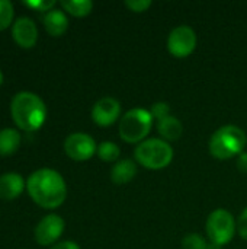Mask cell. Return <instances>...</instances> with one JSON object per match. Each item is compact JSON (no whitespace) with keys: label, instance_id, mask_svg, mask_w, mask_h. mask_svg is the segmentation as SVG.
<instances>
[{"label":"cell","instance_id":"52a82bcc","mask_svg":"<svg viewBox=\"0 0 247 249\" xmlns=\"http://www.w3.org/2000/svg\"><path fill=\"white\" fill-rule=\"evenodd\" d=\"M197 34L188 25H181L172 29L167 38V50L176 58H185L195 51Z\"/></svg>","mask_w":247,"mask_h":249},{"label":"cell","instance_id":"ffe728a7","mask_svg":"<svg viewBox=\"0 0 247 249\" xmlns=\"http://www.w3.org/2000/svg\"><path fill=\"white\" fill-rule=\"evenodd\" d=\"M183 249H207L208 242L198 233H189L182 241Z\"/></svg>","mask_w":247,"mask_h":249},{"label":"cell","instance_id":"8fae6325","mask_svg":"<svg viewBox=\"0 0 247 249\" xmlns=\"http://www.w3.org/2000/svg\"><path fill=\"white\" fill-rule=\"evenodd\" d=\"M12 35H13V39L16 41V44L19 47L32 48L38 39V28L31 18L22 16L13 22Z\"/></svg>","mask_w":247,"mask_h":249},{"label":"cell","instance_id":"ba28073f","mask_svg":"<svg viewBox=\"0 0 247 249\" xmlns=\"http://www.w3.org/2000/svg\"><path fill=\"white\" fill-rule=\"evenodd\" d=\"M98 150L96 142L86 133H73L64 142V152L73 160H87Z\"/></svg>","mask_w":247,"mask_h":249},{"label":"cell","instance_id":"4fadbf2b","mask_svg":"<svg viewBox=\"0 0 247 249\" xmlns=\"http://www.w3.org/2000/svg\"><path fill=\"white\" fill-rule=\"evenodd\" d=\"M42 22L47 32L52 36H61L68 28V19L66 13L61 9H55V7L44 13Z\"/></svg>","mask_w":247,"mask_h":249},{"label":"cell","instance_id":"d4e9b609","mask_svg":"<svg viewBox=\"0 0 247 249\" xmlns=\"http://www.w3.org/2000/svg\"><path fill=\"white\" fill-rule=\"evenodd\" d=\"M237 169L247 175V152H243L242 155H239L237 158Z\"/></svg>","mask_w":247,"mask_h":249},{"label":"cell","instance_id":"7a4b0ae2","mask_svg":"<svg viewBox=\"0 0 247 249\" xmlns=\"http://www.w3.org/2000/svg\"><path fill=\"white\" fill-rule=\"evenodd\" d=\"M10 112L15 124L26 131L38 130L47 118V107L44 101L36 93L28 90H22L13 96Z\"/></svg>","mask_w":247,"mask_h":249},{"label":"cell","instance_id":"6da1fadb","mask_svg":"<svg viewBox=\"0 0 247 249\" xmlns=\"http://www.w3.org/2000/svg\"><path fill=\"white\" fill-rule=\"evenodd\" d=\"M26 190L31 198L44 209H57L67 197L64 178L60 172L49 168L32 172L26 181Z\"/></svg>","mask_w":247,"mask_h":249},{"label":"cell","instance_id":"2e32d148","mask_svg":"<svg viewBox=\"0 0 247 249\" xmlns=\"http://www.w3.org/2000/svg\"><path fill=\"white\" fill-rule=\"evenodd\" d=\"M20 144V134L16 128L0 130V156L13 155Z\"/></svg>","mask_w":247,"mask_h":249},{"label":"cell","instance_id":"30bf717a","mask_svg":"<svg viewBox=\"0 0 247 249\" xmlns=\"http://www.w3.org/2000/svg\"><path fill=\"white\" fill-rule=\"evenodd\" d=\"M121 115V104L115 98L105 96L92 108V120L100 127H109L118 121Z\"/></svg>","mask_w":247,"mask_h":249},{"label":"cell","instance_id":"5b68a950","mask_svg":"<svg viewBox=\"0 0 247 249\" xmlns=\"http://www.w3.org/2000/svg\"><path fill=\"white\" fill-rule=\"evenodd\" d=\"M153 125L150 111L144 108H132L119 120V136L125 143H141L148 136Z\"/></svg>","mask_w":247,"mask_h":249},{"label":"cell","instance_id":"ac0fdd59","mask_svg":"<svg viewBox=\"0 0 247 249\" xmlns=\"http://www.w3.org/2000/svg\"><path fill=\"white\" fill-rule=\"evenodd\" d=\"M96 155L99 156L100 160L114 163V162H118V158L121 155V149H119L118 144H115L112 142H102L98 146Z\"/></svg>","mask_w":247,"mask_h":249},{"label":"cell","instance_id":"d6986e66","mask_svg":"<svg viewBox=\"0 0 247 249\" xmlns=\"http://www.w3.org/2000/svg\"><path fill=\"white\" fill-rule=\"evenodd\" d=\"M13 4L9 0H0V31L6 29L13 20Z\"/></svg>","mask_w":247,"mask_h":249},{"label":"cell","instance_id":"9a60e30c","mask_svg":"<svg viewBox=\"0 0 247 249\" xmlns=\"http://www.w3.org/2000/svg\"><path fill=\"white\" fill-rule=\"evenodd\" d=\"M157 131L163 137V140L176 142L181 139V136L183 133V125L176 117L169 115V117L157 121Z\"/></svg>","mask_w":247,"mask_h":249},{"label":"cell","instance_id":"e0dca14e","mask_svg":"<svg viewBox=\"0 0 247 249\" xmlns=\"http://www.w3.org/2000/svg\"><path fill=\"white\" fill-rule=\"evenodd\" d=\"M60 4L66 12L76 18H84L93 9V3L90 0H61Z\"/></svg>","mask_w":247,"mask_h":249},{"label":"cell","instance_id":"7c38bea8","mask_svg":"<svg viewBox=\"0 0 247 249\" xmlns=\"http://www.w3.org/2000/svg\"><path fill=\"white\" fill-rule=\"evenodd\" d=\"M26 187L23 178L17 172H6L0 175V198L1 200H15L22 194Z\"/></svg>","mask_w":247,"mask_h":249},{"label":"cell","instance_id":"cb8c5ba5","mask_svg":"<svg viewBox=\"0 0 247 249\" xmlns=\"http://www.w3.org/2000/svg\"><path fill=\"white\" fill-rule=\"evenodd\" d=\"M237 232L245 241H247V207L237 219Z\"/></svg>","mask_w":247,"mask_h":249},{"label":"cell","instance_id":"3957f363","mask_svg":"<svg viewBox=\"0 0 247 249\" xmlns=\"http://www.w3.org/2000/svg\"><path fill=\"white\" fill-rule=\"evenodd\" d=\"M247 144L246 133L233 124L220 127L210 139V153L220 160H227L245 152Z\"/></svg>","mask_w":247,"mask_h":249},{"label":"cell","instance_id":"484cf974","mask_svg":"<svg viewBox=\"0 0 247 249\" xmlns=\"http://www.w3.org/2000/svg\"><path fill=\"white\" fill-rule=\"evenodd\" d=\"M49 249H80V247L73 241H63V242L52 245Z\"/></svg>","mask_w":247,"mask_h":249},{"label":"cell","instance_id":"603a6c76","mask_svg":"<svg viewBox=\"0 0 247 249\" xmlns=\"http://www.w3.org/2000/svg\"><path fill=\"white\" fill-rule=\"evenodd\" d=\"M125 6L134 13H143L151 6V1L150 0H127Z\"/></svg>","mask_w":247,"mask_h":249},{"label":"cell","instance_id":"9c48e42d","mask_svg":"<svg viewBox=\"0 0 247 249\" xmlns=\"http://www.w3.org/2000/svg\"><path fill=\"white\" fill-rule=\"evenodd\" d=\"M64 232V220L58 214H47L35 228V239L39 245H55Z\"/></svg>","mask_w":247,"mask_h":249},{"label":"cell","instance_id":"277c9868","mask_svg":"<svg viewBox=\"0 0 247 249\" xmlns=\"http://www.w3.org/2000/svg\"><path fill=\"white\" fill-rule=\"evenodd\" d=\"M134 156L137 163L141 166L159 171L170 165L173 159V149L166 140L147 139L135 147Z\"/></svg>","mask_w":247,"mask_h":249},{"label":"cell","instance_id":"5bb4252c","mask_svg":"<svg viewBox=\"0 0 247 249\" xmlns=\"http://www.w3.org/2000/svg\"><path fill=\"white\" fill-rule=\"evenodd\" d=\"M135 175H137V165L131 159H121L115 162V165L111 169V179L116 185H122L132 181Z\"/></svg>","mask_w":247,"mask_h":249},{"label":"cell","instance_id":"44dd1931","mask_svg":"<svg viewBox=\"0 0 247 249\" xmlns=\"http://www.w3.org/2000/svg\"><path fill=\"white\" fill-rule=\"evenodd\" d=\"M150 114H151L153 120L160 121V120L170 115V107H169L167 102H156V104H153V107L150 109Z\"/></svg>","mask_w":247,"mask_h":249},{"label":"cell","instance_id":"8992f818","mask_svg":"<svg viewBox=\"0 0 247 249\" xmlns=\"http://www.w3.org/2000/svg\"><path fill=\"white\" fill-rule=\"evenodd\" d=\"M205 229L210 242L224 247L233 239L237 231V223L234 222V217L229 210L217 209L208 216Z\"/></svg>","mask_w":247,"mask_h":249},{"label":"cell","instance_id":"7402d4cb","mask_svg":"<svg viewBox=\"0 0 247 249\" xmlns=\"http://www.w3.org/2000/svg\"><path fill=\"white\" fill-rule=\"evenodd\" d=\"M26 6L35 9V10H39V12H48L51 9H54L55 6V0H26L25 1Z\"/></svg>","mask_w":247,"mask_h":249},{"label":"cell","instance_id":"4316f807","mask_svg":"<svg viewBox=\"0 0 247 249\" xmlns=\"http://www.w3.org/2000/svg\"><path fill=\"white\" fill-rule=\"evenodd\" d=\"M207 249H223V247H221V245H217V244H214V242H208Z\"/></svg>","mask_w":247,"mask_h":249},{"label":"cell","instance_id":"83f0119b","mask_svg":"<svg viewBox=\"0 0 247 249\" xmlns=\"http://www.w3.org/2000/svg\"><path fill=\"white\" fill-rule=\"evenodd\" d=\"M1 83H3V73H1V70H0V86H1Z\"/></svg>","mask_w":247,"mask_h":249}]
</instances>
